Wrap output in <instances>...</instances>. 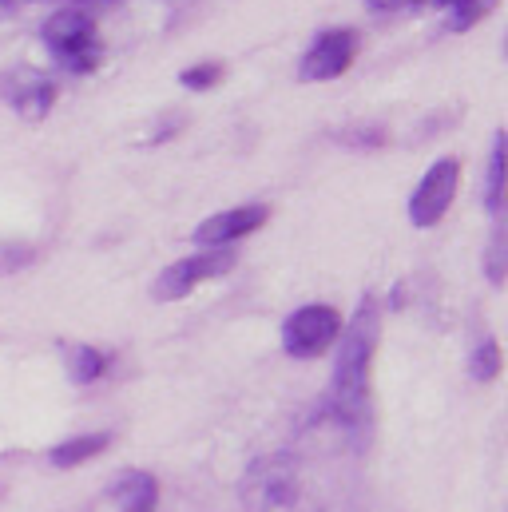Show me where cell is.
I'll list each match as a JSON object with an SVG mask.
<instances>
[{
  "instance_id": "ba28073f",
  "label": "cell",
  "mask_w": 508,
  "mask_h": 512,
  "mask_svg": "<svg viewBox=\"0 0 508 512\" xmlns=\"http://www.w3.org/2000/svg\"><path fill=\"white\" fill-rule=\"evenodd\" d=\"M266 219H270L266 203H243V207L219 211V215H211L207 223L195 227V243L199 247H231V243L254 235L258 227H266Z\"/></svg>"
},
{
  "instance_id": "d6986e66",
  "label": "cell",
  "mask_w": 508,
  "mask_h": 512,
  "mask_svg": "<svg viewBox=\"0 0 508 512\" xmlns=\"http://www.w3.org/2000/svg\"><path fill=\"white\" fill-rule=\"evenodd\" d=\"M8 4H16V0H0V8H8Z\"/></svg>"
},
{
  "instance_id": "6da1fadb",
  "label": "cell",
  "mask_w": 508,
  "mask_h": 512,
  "mask_svg": "<svg viewBox=\"0 0 508 512\" xmlns=\"http://www.w3.org/2000/svg\"><path fill=\"white\" fill-rule=\"evenodd\" d=\"M338 362H334V382H330V409L350 433H366L374 421V358L381 342V306L378 298H362L354 310L350 326L338 334Z\"/></svg>"
},
{
  "instance_id": "e0dca14e",
  "label": "cell",
  "mask_w": 508,
  "mask_h": 512,
  "mask_svg": "<svg viewBox=\"0 0 508 512\" xmlns=\"http://www.w3.org/2000/svg\"><path fill=\"white\" fill-rule=\"evenodd\" d=\"M413 4H425V0H366L370 12H401V8H413Z\"/></svg>"
},
{
  "instance_id": "ac0fdd59",
  "label": "cell",
  "mask_w": 508,
  "mask_h": 512,
  "mask_svg": "<svg viewBox=\"0 0 508 512\" xmlns=\"http://www.w3.org/2000/svg\"><path fill=\"white\" fill-rule=\"evenodd\" d=\"M112 4H116V0H76L72 8H84V12H88V8H112Z\"/></svg>"
},
{
  "instance_id": "5b68a950",
  "label": "cell",
  "mask_w": 508,
  "mask_h": 512,
  "mask_svg": "<svg viewBox=\"0 0 508 512\" xmlns=\"http://www.w3.org/2000/svg\"><path fill=\"white\" fill-rule=\"evenodd\" d=\"M354 56H358V32L354 28H326L310 40V48L302 52V64H298V80L302 84H326V80H338L354 68Z\"/></svg>"
},
{
  "instance_id": "8992f818",
  "label": "cell",
  "mask_w": 508,
  "mask_h": 512,
  "mask_svg": "<svg viewBox=\"0 0 508 512\" xmlns=\"http://www.w3.org/2000/svg\"><path fill=\"white\" fill-rule=\"evenodd\" d=\"M457 187H461V163L457 159H437L409 195V223L413 227H437L445 219V211L453 207Z\"/></svg>"
},
{
  "instance_id": "7a4b0ae2",
  "label": "cell",
  "mask_w": 508,
  "mask_h": 512,
  "mask_svg": "<svg viewBox=\"0 0 508 512\" xmlns=\"http://www.w3.org/2000/svg\"><path fill=\"white\" fill-rule=\"evenodd\" d=\"M48 56L72 72V76H92L100 64H104V36L96 28V20L84 12V8H60L44 20V32H40Z\"/></svg>"
},
{
  "instance_id": "30bf717a",
  "label": "cell",
  "mask_w": 508,
  "mask_h": 512,
  "mask_svg": "<svg viewBox=\"0 0 508 512\" xmlns=\"http://www.w3.org/2000/svg\"><path fill=\"white\" fill-rule=\"evenodd\" d=\"M108 445H112V433H80V437H68V441H60V445H52V449H48V461H52L56 469H76V465L100 457Z\"/></svg>"
},
{
  "instance_id": "52a82bcc",
  "label": "cell",
  "mask_w": 508,
  "mask_h": 512,
  "mask_svg": "<svg viewBox=\"0 0 508 512\" xmlns=\"http://www.w3.org/2000/svg\"><path fill=\"white\" fill-rule=\"evenodd\" d=\"M0 96L8 100V108L16 116L40 124L56 104V80L36 72V68H12L0 76Z\"/></svg>"
},
{
  "instance_id": "277c9868",
  "label": "cell",
  "mask_w": 508,
  "mask_h": 512,
  "mask_svg": "<svg viewBox=\"0 0 508 512\" xmlns=\"http://www.w3.org/2000/svg\"><path fill=\"white\" fill-rule=\"evenodd\" d=\"M235 266V251L231 247H207V251H195V255L179 258L171 266H163L151 282V298L155 302H179L187 298L191 290L223 278L227 270Z\"/></svg>"
},
{
  "instance_id": "9c48e42d",
  "label": "cell",
  "mask_w": 508,
  "mask_h": 512,
  "mask_svg": "<svg viewBox=\"0 0 508 512\" xmlns=\"http://www.w3.org/2000/svg\"><path fill=\"white\" fill-rule=\"evenodd\" d=\"M112 497H116L120 512H159V481L143 469H127L112 485Z\"/></svg>"
},
{
  "instance_id": "5bb4252c",
  "label": "cell",
  "mask_w": 508,
  "mask_h": 512,
  "mask_svg": "<svg viewBox=\"0 0 508 512\" xmlns=\"http://www.w3.org/2000/svg\"><path fill=\"white\" fill-rule=\"evenodd\" d=\"M469 374H473V382H497V374H501V342L497 338H481L477 342Z\"/></svg>"
},
{
  "instance_id": "3957f363",
  "label": "cell",
  "mask_w": 508,
  "mask_h": 512,
  "mask_svg": "<svg viewBox=\"0 0 508 512\" xmlns=\"http://www.w3.org/2000/svg\"><path fill=\"white\" fill-rule=\"evenodd\" d=\"M342 314L334 310V306H326V302H306V306H298L286 322H282V350L290 354V358H298V362H310V358H322L334 342H338V334H342Z\"/></svg>"
},
{
  "instance_id": "9a60e30c",
  "label": "cell",
  "mask_w": 508,
  "mask_h": 512,
  "mask_svg": "<svg viewBox=\"0 0 508 512\" xmlns=\"http://www.w3.org/2000/svg\"><path fill=\"white\" fill-rule=\"evenodd\" d=\"M223 64L219 60H203V64H191V68H183V88H191V92H211L219 80H223Z\"/></svg>"
},
{
  "instance_id": "8fae6325",
  "label": "cell",
  "mask_w": 508,
  "mask_h": 512,
  "mask_svg": "<svg viewBox=\"0 0 508 512\" xmlns=\"http://www.w3.org/2000/svg\"><path fill=\"white\" fill-rule=\"evenodd\" d=\"M64 362H68V374H72L76 385H92L108 374V354L96 350V346L68 342V346H64Z\"/></svg>"
},
{
  "instance_id": "7c38bea8",
  "label": "cell",
  "mask_w": 508,
  "mask_h": 512,
  "mask_svg": "<svg viewBox=\"0 0 508 512\" xmlns=\"http://www.w3.org/2000/svg\"><path fill=\"white\" fill-rule=\"evenodd\" d=\"M425 4H437V8L445 12V24H449L453 32H469V28H477L501 0H425Z\"/></svg>"
},
{
  "instance_id": "2e32d148",
  "label": "cell",
  "mask_w": 508,
  "mask_h": 512,
  "mask_svg": "<svg viewBox=\"0 0 508 512\" xmlns=\"http://www.w3.org/2000/svg\"><path fill=\"white\" fill-rule=\"evenodd\" d=\"M489 278L501 286L505 282V227L497 223L493 231V243H489Z\"/></svg>"
},
{
  "instance_id": "4fadbf2b",
  "label": "cell",
  "mask_w": 508,
  "mask_h": 512,
  "mask_svg": "<svg viewBox=\"0 0 508 512\" xmlns=\"http://www.w3.org/2000/svg\"><path fill=\"white\" fill-rule=\"evenodd\" d=\"M485 207L489 215H505V131H497L493 139V155H489V183H485Z\"/></svg>"
}]
</instances>
